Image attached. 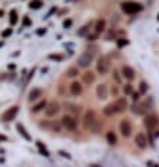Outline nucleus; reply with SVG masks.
<instances>
[{"mask_svg":"<svg viewBox=\"0 0 159 167\" xmlns=\"http://www.w3.org/2000/svg\"><path fill=\"white\" fill-rule=\"evenodd\" d=\"M65 107H66V110L69 111V112H72V114H76V112H79V110H80L78 106H75V104H70V102H66Z\"/></svg>","mask_w":159,"mask_h":167,"instance_id":"24","label":"nucleus"},{"mask_svg":"<svg viewBox=\"0 0 159 167\" xmlns=\"http://www.w3.org/2000/svg\"><path fill=\"white\" fill-rule=\"evenodd\" d=\"M96 82V74L93 73V72H86L85 74H83V83L87 86L93 84V83Z\"/></svg>","mask_w":159,"mask_h":167,"instance_id":"17","label":"nucleus"},{"mask_svg":"<svg viewBox=\"0 0 159 167\" xmlns=\"http://www.w3.org/2000/svg\"><path fill=\"white\" fill-rule=\"evenodd\" d=\"M83 126H85L87 131H92L93 134H99V131L102 129V125L99 124L97 118H96V114L93 111H87L83 117Z\"/></svg>","mask_w":159,"mask_h":167,"instance_id":"1","label":"nucleus"},{"mask_svg":"<svg viewBox=\"0 0 159 167\" xmlns=\"http://www.w3.org/2000/svg\"><path fill=\"white\" fill-rule=\"evenodd\" d=\"M106 139H107V142L110 143V145H115L117 143V136H115V134L114 132H107V135H106Z\"/></svg>","mask_w":159,"mask_h":167,"instance_id":"21","label":"nucleus"},{"mask_svg":"<svg viewBox=\"0 0 159 167\" xmlns=\"http://www.w3.org/2000/svg\"><path fill=\"white\" fill-rule=\"evenodd\" d=\"M121 8L127 14H135V13L142 10V6L139 3H135V2H124V3H121Z\"/></svg>","mask_w":159,"mask_h":167,"instance_id":"2","label":"nucleus"},{"mask_svg":"<svg viewBox=\"0 0 159 167\" xmlns=\"http://www.w3.org/2000/svg\"><path fill=\"white\" fill-rule=\"evenodd\" d=\"M51 58H52V59H58V61H61L62 59L61 56H55V55H51Z\"/></svg>","mask_w":159,"mask_h":167,"instance_id":"35","label":"nucleus"},{"mask_svg":"<svg viewBox=\"0 0 159 167\" xmlns=\"http://www.w3.org/2000/svg\"><path fill=\"white\" fill-rule=\"evenodd\" d=\"M131 96H132V100H134V101H138V98H139V94L138 93H134V91H132V94H131Z\"/></svg>","mask_w":159,"mask_h":167,"instance_id":"31","label":"nucleus"},{"mask_svg":"<svg viewBox=\"0 0 159 167\" xmlns=\"http://www.w3.org/2000/svg\"><path fill=\"white\" fill-rule=\"evenodd\" d=\"M134 142H135V145H137L139 149H145L147 145H148V139H147V136H145L142 132H139V134L135 135Z\"/></svg>","mask_w":159,"mask_h":167,"instance_id":"11","label":"nucleus"},{"mask_svg":"<svg viewBox=\"0 0 159 167\" xmlns=\"http://www.w3.org/2000/svg\"><path fill=\"white\" fill-rule=\"evenodd\" d=\"M70 24H72V20H66V21H63V27H65V28H66V27H69Z\"/></svg>","mask_w":159,"mask_h":167,"instance_id":"32","label":"nucleus"},{"mask_svg":"<svg viewBox=\"0 0 159 167\" xmlns=\"http://www.w3.org/2000/svg\"><path fill=\"white\" fill-rule=\"evenodd\" d=\"M37 146H38V149H40L41 155H44V156H48V155H49L48 150H47V149H45V147L42 146V143H41V142H37Z\"/></svg>","mask_w":159,"mask_h":167,"instance_id":"25","label":"nucleus"},{"mask_svg":"<svg viewBox=\"0 0 159 167\" xmlns=\"http://www.w3.org/2000/svg\"><path fill=\"white\" fill-rule=\"evenodd\" d=\"M17 129H18L20 135H21V136H23L24 139H27V140H30V139H31V136H30V135L27 134V131H25V128H24L23 125H21V124H18V125H17Z\"/></svg>","mask_w":159,"mask_h":167,"instance_id":"22","label":"nucleus"},{"mask_svg":"<svg viewBox=\"0 0 159 167\" xmlns=\"http://www.w3.org/2000/svg\"><path fill=\"white\" fill-rule=\"evenodd\" d=\"M79 74V69L78 68H69L66 70V77H76Z\"/></svg>","mask_w":159,"mask_h":167,"instance_id":"23","label":"nucleus"},{"mask_svg":"<svg viewBox=\"0 0 159 167\" xmlns=\"http://www.w3.org/2000/svg\"><path fill=\"white\" fill-rule=\"evenodd\" d=\"M69 93L72 94V96H76V97H78V96H80V94L83 93V86L79 82H73L69 86Z\"/></svg>","mask_w":159,"mask_h":167,"instance_id":"14","label":"nucleus"},{"mask_svg":"<svg viewBox=\"0 0 159 167\" xmlns=\"http://www.w3.org/2000/svg\"><path fill=\"white\" fill-rule=\"evenodd\" d=\"M89 27H90L89 24H87V25H85V27H83V28H82L80 31H79V33H78V35H85V34L87 33V28H89Z\"/></svg>","mask_w":159,"mask_h":167,"instance_id":"27","label":"nucleus"},{"mask_svg":"<svg viewBox=\"0 0 159 167\" xmlns=\"http://www.w3.org/2000/svg\"><path fill=\"white\" fill-rule=\"evenodd\" d=\"M139 86H141V87H139V90H141V93H145V91H147V84H145V83H141V84H139Z\"/></svg>","mask_w":159,"mask_h":167,"instance_id":"29","label":"nucleus"},{"mask_svg":"<svg viewBox=\"0 0 159 167\" xmlns=\"http://www.w3.org/2000/svg\"><path fill=\"white\" fill-rule=\"evenodd\" d=\"M158 20H159V17H158Z\"/></svg>","mask_w":159,"mask_h":167,"instance_id":"36","label":"nucleus"},{"mask_svg":"<svg viewBox=\"0 0 159 167\" xmlns=\"http://www.w3.org/2000/svg\"><path fill=\"white\" fill-rule=\"evenodd\" d=\"M121 73H122V77L127 79V80H132L135 77V70L131 66H122Z\"/></svg>","mask_w":159,"mask_h":167,"instance_id":"15","label":"nucleus"},{"mask_svg":"<svg viewBox=\"0 0 159 167\" xmlns=\"http://www.w3.org/2000/svg\"><path fill=\"white\" fill-rule=\"evenodd\" d=\"M45 106H47V101H44V100H41V101H38L35 106L31 108V111L33 112H40V111H42L45 108Z\"/></svg>","mask_w":159,"mask_h":167,"instance_id":"20","label":"nucleus"},{"mask_svg":"<svg viewBox=\"0 0 159 167\" xmlns=\"http://www.w3.org/2000/svg\"><path fill=\"white\" fill-rule=\"evenodd\" d=\"M124 94L131 96V94H132V86H131V84H125V86H124Z\"/></svg>","mask_w":159,"mask_h":167,"instance_id":"26","label":"nucleus"},{"mask_svg":"<svg viewBox=\"0 0 159 167\" xmlns=\"http://www.w3.org/2000/svg\"><path fill=\"white\" fill-rule=\"evenodd\" d=\"M113 104H114V107H115V111H117V114H120V112H124V111L128 108V102H127L125 97H118L114 102H113Z\"/></svg>","mask_w":159,"mask_h":167,"instance_id":"9","label":"nucleus"},{"mask_svg":"<svg viewBox=\"0 0 159 167\" xmlns=\"http://www.w3.org/2000/svg\"><path fill=\"white\" fill-rule=\"evenodd\" d=\"M92 62H93V53H90V52H83L78 58V66L79 68H83V69L89 68Z\"/></svg>","mask_w":159,"mask_h":167,"instance_id":"5","label":"nucleus"},{"mask_svg":"<svg viewBox=\"0 0 159 167\" xmlns=\"http://www.w3.org/2000/svg\"><path fill=\"white\" fill-rule=\"evenodd\" d=\"M17 112H18V107H17V106L11 107V108H8V110H6L3 112V115H2V119H3L4 122H8V121H11V119L16 118Z\"/></svg>","mask_w":159,"mask_h":167,"instance_id":"8","label":"nucleus"},{"mask_svg":"<svg viewBox=\"0 0 159 167\" xmlns=\"http://www.w3.org/2000/svg\"><path fill=\"white\" fill-rule=\"evenodd\" d=\"M131 111H132V114H135V115H145V112L148 111V106L144 104V102H138V104H134V106H132Z\"/></svg>","mask_w":159,"mask_h":167,"instance_id":"12","label":"nucleus"},{"mask_svg":"<svg viewBox=\"0 0 159 167\" xmlns=\"http://www.w3.org/2000/svg\"><path fill=\"white\" fill-rule=\"evenodd\" d=\"M120 132L124 138H130L131 134H132V125L128 119H122L120 122Z\"/></svg>","mask_w":159,"mask_h":167,"instance_id":"7","label":"nucleus"},{"mask_svg":"<svg viewBox=\"0 0 159 167\" xmlns=\"http://www.w3.org/2000/svg\"><path fill=\"white\" fill-rule=\"evenodd\" d=\"M96 94H97L99 100H106L107 96H109V89H107L106 84H99L96 87Z\"/></svg>","mask_w":159,"mask_h":167,"instance_id":"13","label":"nucleus"},{"mask_svg":"<svg viewBox=\"0 0 159 167\" xmlns=\"http://www.w3.org/2000/svg\"><path fill=\"white\" fill-rule=\"evenodd\" d=\"M61 124L65 129L70 131V132L76 131V128H78V121H76L72 115H63L61 119Z\"/></svg>","mask_w":159,"mask_h":167,"instance_id":"4","label":"nucleus"},{"mask_svg":"<svg viewBox=\"0 0 159 167\" xmlns=\"http://www.w3.org/2000/svg\"><path fill=\"white\" fill-rule=\"evenodd\" d=\"M10 34H11V30H7V31H4L2 35H3V37H7V35H10Z\"/></svg>","mask_w":159,"mask_h":167,"instance_id":"34","label":"nucleus"},{"mask_svg":"<svg viewBox=\"0 0 159 167\" xmlns=\"http://www.w3.org/2000/svg\"><path fill=\"white\" fill-rule=\"evenodd\" d=\"M103 114L106 115V117H113V115L117 114L114 104H113V102H111V104H107V106L103 108Z\"/></svg>","mask_w":159,"mask_h":167,"instance_id":"18","label":"nucleus"},{"mask_svg":"<svg viewBox=\"0 0 159 167\" xmlns=\"http://www.w3.org/2000/svg\"><path fill=\"white\" fill-rule=\"evenodd\" d=\"M114 79L117 80V82H121V79H120V76H118V73H117V70H114Z\"/></svg>","mask_w":159,"mask_h":167,"instance_id":"33","label":"nucleus"},{"mask_svg":"<svg viewBox=\"0 0 159 167\" xmlns=\"http://www.w3.org/2000/svg\"><path fill=\"white\" fill-rule=\"evenodd\" d=\"M158 124H159V119L156 118L155 115H147L144 118V125H145L147 129H155Z\"/></svg>","mask_w":159,"mask_h":167,"instance_id":"10","label":"nucleus"},{"mask_svg":"<svg viewBox=\"0 0 159 167\" xmlns=\"http://www.w3.org/2000/svg\"><path fill=\"white\" fill-rule=\"evenodd\" d=\"M104 28H106V21L103 20V18H100V20L96 21V25H94V34H102L103 31H104Z\"/></svg>","mask_w":159,"mask_h":167,"instance_id":"19","label":"nucleus"},{"mask_svg":"<svg viewBox=\"0 0 159 167\" xmlns=\"http://www.w3.org/2000/svg\"><path fill=\"white\" fill-rule=\"evenodd\" d=\"M10 17H11V24H14L17 21V18H16V11H13L11 14H10Z\"/></svg>","mask_w":159,"mask_h":167,"instance_id":"30","label":"nucleus"},{"mask_svg":"<svg viewBox=\"0 0 159 167\" xmlns=\"http://www.w3.org/2000/svg\"><path fill=\"white\" fill-rule=\"evenodd\" d=\"M30 6H31V8H40L38 6H41V2H40V0H35V2H33Z\"/></svg>","mask_w":159,"mask_h":167,"instance_id":"28","label":"nucleus"},{"mask_svg":"<svg viewBox=\"0 0 159 167\" xmlns=\"http://www.w3.org/2000/svg\"><path fill=\"white\" fill-rule=\"evenodd\" d=\"M40 97H42V90L41 89H33L28 94V101L33 102V101H35V100H40Z\"/></svg>","mask_w":159,"mask_h":167,"instance_id":"16","label":"nucleus"},{"mask_svg":"<svg viewBox=\"0 0 159 167\" xmlns=\"http://www.w3.org/2000/svg\"><path fill=\"white\" fill-rule=\"evenodd\" d=\"M110 68H111L110 61H109V58H106V56H102L97 61V63H96V69H97V72L102 74V76L109 73V72H110Z\"/></svg>","mask_w":159,"mask_h":167,"instance_id":"3","label":"nucleus"},{"mask_svg":"<svg viewBox=\"0 0 159 167\" xmlns=\"http://www.w3.org/2000/svg\"><path fill=\"white\" fill-rule=\"evenodd\" d=\"M45 115L48 117V118H52L55 115L61 111V106L58 104V102L52 101V102H47V106H45Z\"/></svg>","mask_w":159,"mask_h":167,"instance_id":"6","label":"nucleus"}]
</instances>
